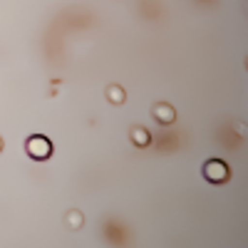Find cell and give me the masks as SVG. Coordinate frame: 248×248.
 Segmentation results:
<instances>
[{
	"mask_svg": "<svg viewBox=\"0 0 248 248\" xmlns=\"http://www.w3.org/2000/svg\"><path fill=\"white\" fill-rule=\"evenodd\" d=\"M129 139L137 144V147H147V144L152 141V134L144 129V127H134V129L129 132Z\"/></svg>",
	"mask_w": 248,
	"mask_h": 248,
	"instance_id": "cell-4",
	"label": "cell"
},
{
	"mask_svg": "<svg viewBox=\"0 0 248 248\" xmlns=\"http://www.w3.org/2000/svg\"><path fill=\"white\" fill-rule=\"evenodd\" d=\"M154 119L156 122H161V124H171L174 119H176V112H174V107H169L167 102H159V105H154Z\"/></svg>",
	"mask_w": 248,
	"mask_h": 248,
	"instance_id": "cell-3",
	"label": "cell"
},
{
	"mask_svg": "<svg viewBox=\"0 0 248 248\" xmlns=\"http://www.w3.org/2000/svg\"><path fill=\"white\" fill-rule=\"evenodd\" d=\"M203 176L209 179L211 184H223V181H229L231 171H229V167H226L221 159H209L206 167H203Z\"/></svg>",
	"mask_w": 248,
	"mask_h": 248,
	"instance_id": "cell-2",
	"label": "cell"
},
{
	"mask_svg": "<svg viewBox=\"0 0 248 248\" xmlns=\"http://www.w3.org/2000/svg\"><path fill=\"white\" fill-rule=\"evenodd\" d=\"M25 149H28V154H30L32 159L43 161V159H50V154H52V144H50V139H47V137L35 134V137H30V139H28Z\"/></svg>",
	"mask_w": 248,
	"mask_h": 248,
	"instance_id": "cell-1",
	"label": "cell"
},
{
	"mask_svg": "<svg viewBox=\"0 0 248 248\" xmlns=\"http://www.w3.org/2000/svg\"><path fill=\"white\" fill-rule=\"evenodd\" d=\"M0 152H3V139H0Z\"/></svg>",
	"mask_w": 248,
	"mask_h": 248,
	"instance_id": "cell-7",
	"label": "cell"
},
{
	"mask_svg": "<svg viewBox=\"0 0 248 248\" xmlns=\"http://www.w3.org/2000/svg\"><path fill=\"white\" fill-rule=\"evenodd\" d=\"M107 99L112 102V105H122L124 102V90L119 85H109L107 87Z\"/></svg>",
	"mask_w": 248,
	"mask_h": 248,
	"instance_id": "cell-5",
	"label": "cell"
},
{
	"mask_svg": "<svg viewBox=\"0 0 248 248\" xmlns=\"http://www.w3.org/2000/svg\"><path fill=\"white\" fill-rule=\"evenodd\" d=\"M65 223L70 226V229H82V223H85V218H82V214L79 211H67V216H65Z\"/></svg>",
	"mask_w": 248,
	"mask_h": 248,
	"instance_id": "cell-6",
	"label": "cell"
}]
</instances>
